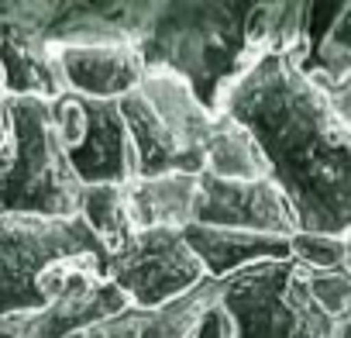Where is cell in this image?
Wrapping results in <instances>:
<instances>
[{
	"mask_svg": "<svg viewBox=\"0 0 351 338\" xmlns=\"http://www.w3.org/2000/svg\"><path fill=\"white\" fill-rule=\"evenodd\" d=\"M293 259H300L306 269H341V266H348V238L296 232Z\"/></svg>",
	"mask_w": 351,
	"mask_h": 338,
	"instance_id": "16",
	"label": "cell"
},
{
	"mask_svg": "<svg viewBox=\"0 0 351 338\" xmlns=\"http://www.w3.org/2000/svg\"><path fill=\"white\" fill-rule=\"evenodd\" d=\"M252 4H155L141 38V56L183 76L193 93L217 111L228 83L245 69V28Z\"/></svg>",
	"mask_w": 351,
	"mask_h": 338,
	"instance_id": "4",
	"label": "cell"
},
{
	"mask_svg": "<svg viewBox=\"0 0 351 338\" xmlns=\"http://www.w3.org/2000/svg\"><path fill=\"white\" fill-rule=\"evenodd\" d=\"M107 276V249L83 218L0 214V321L52 307Z\"/></svg>",
	"mask_w": 351,
	"mask_h": 338,
	"instance_id": "2",
	"label": "cell"
},
{
	"mask_svg": "<svg viewBox=\"0 0 351 338\" xmlns=\"http://www.w3.org/2000/svg\"><path fill=\"white\" fill-rule=\"evenodd\" d=\"M327 93V100L334 104V111L341 114V121L351 128V80H344V83H337V87H330V90H324Z\"/></svg>",
	"mask_w": 351,
	"mask_h": 338,
	"instance_id": "18",
	"label": "cell"
},
{
	"mask_svg": "<svg viewBox=\"0 0 351 338\" xmlns=\"http://www.w3.org/2000/svg\"><path fill=\"white\" fill-rule=\"evenodd\" d=\"M221 307L231 338H334V317L310 290L300 259L262 262L221 280Z\"/></svg>",
	"mask_w": 351,
	"mask_h": 338,
	"instance_id": "6",
	"label": "cell"
},
{
	"mask_svg": "<svg viewBox=\"0 0 351 338\" xmlns=\"http://www.w3.org/2000/svg\"><path fill=\"white\" fill-rule=\"evenodd\" d=\"M52 121L83 187H128L138 180L131 131L117 100L62 93L52 100Z\"/></svg>",
	"mask_w": 351,
	"mask_h": 338,
	"instance_id": "7",
	"label": "cell"
},
{
	"mask_svg": "<svg viewBox=\"0 0 351 338\" xmlns=\"http://www.w3.org/2000/svg\"><path fill=\"white\" fill-rule=\"evenodd\" d=\"M52 4H0V69L8 97H62V80L49 45Z\"/></svg>",
	"mask_w": 351,
	"mask_h": 338,
	"instance_id": "9",
	"label": "cell"
},
{
	"mask_svg": "<svg viewBox=\"0 0 351 338\" xmlns=\"http://www.w3.org/2000/svg\"><path fill=\"white\" fill-rule=\"evenodd\" d=\"M348 269H351V238H348Z\"/></svg>",
	"mask_w": 351,
	"mask_h": 338,
	"instance_id": "22",
	"label": "cell"
},
{
	"mask_svg": "<svg viewBox=\"0 0 351 338\" xmlns=\"http://www.w3.org/2000/svg\"><path fill=\"white\" fill-rule=\"evenodd\" d=\"M204 173L217 177V180L252 183V180H269V166H265L258 142L248 135V128H241L228 114H217V128H214V142L207 148Z\"/></svg>",
	"mask_w": 351,
	"mask_h": 338,
	"instance_id": "14",
	"label": "cell"
},
{
	"mask_svg": "<svg viewBox=\"0 0 351 338\" xmlns=\"http://www.w3.org/2000/svg\"><path fill=\"white\" fill-rule=\"evenodd\" d=\"M193 338H231V321H228V314H224V307H221V297L207 307V314L200 317Z\"/></svg>",
	"mask_w": 351,
	"mask_h": 338,
	"instance_id": "17",
	"label": "cell"
},
{
	"mask_svg": "<svg viewBox=\"0 0 351 338\" xmlns=\"http://www.w3.org/2000/svg\"><path fill=\"white\" fill-rule=\"evenodd\" d=\"M293 59L320 90L351 80V4H306V42Z\"/></svg>",
	"mask_w": 351,
	"mask_h": 338,
	"instance_id": "12",
	"label": "cell"
},
{
	"mask_svg": "<svg viewBox=\"0 0 351 338\" xmlns=\"http://www.w3.org/2000/svg\"><path fill=\"white\" fill-rule=\"evenodd\" d=\"M217 114L258 142L296 232L351 238V128L293 56H262L221 93Z\"/></svg>",
	"mask_w": 351,
	"mask_h": 338,
	"instance_id": "1",
	"label": "cell"
},
{
	"mask_svg": "<svg viewBox=\"0 0 351 338\" xmlns=\"http://www.w3.org/2000/svg\"><path fill=\"white\" fill-rule=\"evenodd\" d=\"M8 97V87H4V69H0V100Z\"/></svg>",
	"mask_w": 351,
	"mask_h": 338,
	"instance_id": "21",
	"label": "cell"
},
{
	"mask_svg": "<svg viewBox=\"0 0 351 338\" xmlns=\"http://www.w3.org/2000/svg\"><path fill=\"white\" fill-rule=\"evenodd\" d=\"M83 225L100 238L107 249V259L121 252L138 232L131 221V204H128V187H86L83 204H80Z\"/></svg>",
	"mask_w": 351,
	"mask_h": 338,
	"instance_id": "15",
	"label": "cell"
},
{
	"mask_svg": "<svg viewBox=\"0 0 351 338\" xmlns=\"http://www.w3.org/2000/svg\"><path fill=\"white\" fill-rule=\"evenodd\" d=\"M334 338H351V311H348V317L334 328Z\"/></svg>",
	"mask_w": 351,
	"mask_h": 338,
	"instance_id": "20",
	"label": "cell"
},
{
	"mask_svg": "<svg viewBox=\"0 0 351 338\" xmlns=\"http://www.w3.org/2000/svg\"><path fill=\"white\" fill-rule=\"evenodd\" d=\"M121 114L131 131L138 180L204 173L217 111H210L183 76L152 66L145 80L121 100Z\"/></svg>",
	"mask_w": 351,
	"mask_h": 338,
	"instance_id": "5",
	"label": "cell"
},
{
	"mask_svg": "<svg viewBox=\"0 0 351 338\" xmlns=\"http://www.w3.org/2000/svg\"><path fill=\"white\" fill-rule=\"evenodd\" d=\"M107 276L117 283L128 304L141 311L165 307L210 280L186 235L172 228L138 232L121 252L107 259Z\"/></svg>",
	"mask_w": 351,
	"mask_h": 338,
	"instance_id": "8",
	"label": "cell"
},
{
	"mask_svg": "<svg viewBox=\"0 0 351 338\" xmlns=\"http://www.w3.org/2000/svg\"><path fill=\"white\" fill-rule=\"evenodd\" d=\"M221 297V280H204L193 293L172 300L155 311L124 307L121 314L97 321L69 338H193L207 307Z\"/></svg>",
	"mask_w": 351,
	"mask_h": 338,
	"instance_id": "11",
	"label": "cell"
},
{
	"mask_svg": "<svg viewBox=\"0 0 351 338\" xmlns=\"http://www.w3.org/2000/svg\"><path fill=\"white\" fill-rule=\"evenodd\" d=\"M128 204H131L134 232H152V228L186 232L197 221L200 177H193V173H169V177L131 180L128 183Z\"/></svg>",
	"mask_w": 351,
	"mask_h": 338,
	"instance_id": "13",
	"label": "cell"
},
{
	"mask_svg": "<svg viewBox=\"0 0 351 338\" xmlns=\"http://www.w3.org/2000/svg\"><path fill=\"white\" fill-rule=\"evenodd\" d=\"M0 338H25V331L18 328L14 317H8V321H0Z\"/></svg>",
	"mask_w": 351,
	"mask_h": 338,
	"instance_id": "19",
	"label": "cell"
},
{
	"mask_svg": "<svg viewBox=\"0 0 351 338\" xmlns=\"http://www.w3.org/2000/svg\"><path fill=\"white\" fill-rule=\"evenodd\" d=\"M200 228H224V232H252L269 238H296V218L282 197V190L269 180H217L200 173V204L197 221Z\"/></svg>",
	"mask_w": 351,
	"mask_h": 338,
	"instance_id": "10",
	"label": "cell"
},
{
	"mask_svg": "<svg viewBox=\"0 0 351 338\" xmlns=\"http://www.w3.org/2000/svg\"><path fill=\"white\" fill-rule=\"evenodd\" d=\"M83 183L52 121V100H0V214L80 218Z\"/></svg>",
	"mask_w": 351,
	"mask_h": 338,
	"instance_id": "3",
	"label": "cell"
}]
</instances>
